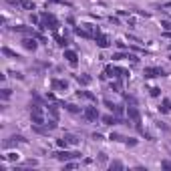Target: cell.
Here are the masks:
<instances>
[{"label":"cell","mask_w":171,"mask_h":171,"mask_svg":"<svg viewBox=\"0 0 171 171\" xmlns=\"http://www.w3.org/2000/svg\"><path fill=\"white\" fill-rule=\"evenodd\" d=\"M14 143H26V139L22 137V135H12L10 141H6V147H10V145H14Z\"/></svg>","instance_id":"cell-12"},{"label":"cell","mask_w":171,"mask_h":171,"mask_svg":"<svg viewBox=\"0 0 171 171\" xmlns=\"http://www.w3.org/2000/svg\"><path fill=\"white\" fill-rule=\"evenodd\" d=\"M77 95L83 97V99H89V101H93V103H97V97L93 93H89V91H77Z\"/></svg>","instance_id":"cell-14"},{"label":"cell","mask_w":171,"mask_h":171,"mask_svg":"<svg viewBox=\"0 0 171 171\" xmlns=\"http://www.w3.org/2000/svg\"><path fill=\"white\" fill-rule=\"evenodd\" d=\"M30 119H32V123L34 125H44V115H42V109H40V105L39 103H30Z\"/></svg>","instance_id":"cell-1"},{"label":"cell","mask_w":171,"mask_h":171,"mask_svg":"<svg viewBox=\"0 0 171 171\" xmlns=\"http://www.w3.org/2000/svg\"><path fill=\"white\" fill-rule=\"evenodd\" d=\"M44 125H46V127H49L50 131H52V129H56V127H59V125H56V119H50V121H46V123H44Z\"/></svg>","instance_id":"cell-26"},{"label":"cell","mask_w":171,"mask_h":171,"mask_svg":"<svg viewBox=\"0 0 171 171\" xmlns=\"http://www.w3.org/2000/svg\"><path fill=\"white\" fill-rule=\"evenodd\" d=\"M22 46L28 50H36V46H39V42H36V39L34 36H26V39H22Z\"/></svg>","instance_id":"cell-9"},{"label":"cell","mask_w":171,"mask_h":171,"mask_svg":"<svg viewBox=\"0 0 171 171\" xmlns=\"http://www.w3.org/2000/svg\"><path fill=\"white\" fill-rule=\"evenodd\" d=\"M169 50H171V46H169Z\"/></svg>","instance_id":"cell-42"},{"label":"cell","mask_w":171,"mask_h":171,"mask_svg":"<svg viewBox=\"0 0 171 171\" xmlns=\"http://www.w3.org/2000/svg\"><path fill=\"white\" fill-rule=\"evenodd\" d=\"M65 59L71 62L72 66H77V62H79V55H77V50H69V49H65Z\"/></svg>","instance_id":"cell-8"},{"label":"cell","mask_w":171,"mask_h":171,"mask_svg":"<svg viewBox=\"0 0 171 171\" xmlns=\"http://www.w3.org/2000/svg\"><path fill=\"white\" fill-rule=\"evenodd\" d=\"M77 81H79V85H85V87L93 83V79L89 77V75H79V77H77Z\"/></svg>","instance_id":"cell-15"},{"label":"cell","mask_w":171,"mask_h":171,"mask_svg":"<svg viewBox=\"0 0 171 171\" xmlns=\"http://www.w3.org/2000/svg\"><path fill=\"white\" fill-rule=\"evenodd\" d=\"M56 44H59L61 49H66V44H69V39H66V36H56Z\"/></svg>","instance_id":"cell-20"},{"label":"cell","mask_w":171,"mask_h":171,"mask_svg":"<svg viewBox=\"0 0 171 171\" xmlns=\"http://www.w3.org/2000/svg\"><path fill=\"white\" fill-rule=\"evenodd\" d=\"M159 111H161V113H169V111H171V101L169 99H163V101H161Z\"/></svg>","instance_id":"cell-16"},{"label":"cell","mask_w":171,"mask_h":171,"mask_svg":"<svg viewBox=\"0 0 171 171\" xmlns=\"http://www.w3.org/2000/svg\"><path fill=\"white\" fill-rule=\"evenodd\" d=\"M125 101H127L129 105H137V99H135L133 95H125Z\"/></svg>","instance_id":"cell-28"},{"label":"cell","mask_w":171,"mask_h":171,"mask_svg":"<svg viewBox=\"0 0 171 171\" xmlns=\"http://www.w3.org/2000/svg\"><path fill=\"white\" fill-rule=\"evenodd\" d=\"M93 139H97V141H101V139H103V135H101V133H93Z\"/></svg>","instance_id":"cell-38"},{"label":"cell","mask_w":171,"mask_h":171,"mask_svg":"<svg viewBox=\"0 0 171 171\" xmlns=\"http://www.w3.org/2000/svg\"><path fill=\"white\" fill-rule=\"evenodd\" d=\"M65 109L69 111V113H72V115H83V109H81V107H77V105H65Z\"/></svg>","instance_id":"cell-13"},{"label":"cell","mask_w":171,"mask_h":171,"mask_svg":"<svg viewBox=\"0 0 171 171\" xmlns=\"http://www.w3.org/2000/svg\"><path fill=\"white\" fill-rule=\"evenodd\" d=\"M2 55H6V56H12V59H20V56L14 52V50H10L8 46H2Z\"/></svg>","instance_id":"cell-18"},{"label":"cell","mask_w":171,"mask_h":171,"mask_svg":"<svg viewBox=\"0 0 171 171\" xmlns=\"http://www.w3.org/2000/svg\"><path fill=\"white\" fill-rule=\"evenodd\" d=\"M161 26L165 28V30H171V22H167V20H163V22H161Z\"/></svg>","instance_id":"cell-34"},{"label":"cell","mask_w":171,"mask_h":171,"mask_svg":"<svg viewBox=\"0 0 171 171\" xmlns=\"http://www.w3.org/2000/svg\"><path fill=\"white\" fill-rule=\"evenodd\" d=\"M111 169H123V167H125V165H123V163H121V161H111Z\"/></svg>","instance_id":"cell-25"},{"label":"cell","mask_w":171,"mask_h":171,"mask_svg":"<svg viewBox=\"0 0 171 171\" xmlns=\"http://www.w3.org/2000/svg\"><path fill=\"white\" fill-rule=\"evenodd\" d=\"M167 72L161 66H145L143 69V77L145 79H155V77H165Z\"/></svg>","instance_id":"cell-2"},{"label":"cell","mask_w":171,"mask_h":171,"mask_svg":"<svg viewBox=\"0 0 171 171\" xmlns=\"http://www.w3.org/2000/svg\"><path fill=\"white\" fill-rule=\"evenodd\" d=\"M111 141H123V143H125V137H123V135H119V133H111Z\"/></svg>","instance_id":"cell-24"},{"label":"cell","mask_w":171,"mask_h":171,"mask_svg":"<svg viewBox=\"0 0 171 171\" xmlns=\"http://www.w3.org/2000/svg\"><path fill=\"white\" fill-rule=\"evenodd\" d=\"M49 113L52 119H59V107L56 105H49Z\"/></svg>","instance_id":"cell-19"},{"label":"cell","mask_w":171,"mask_h":171,"mask_svg":"<svg viewBox=\"0 0 171 171\" xmlns=\"http://www.w3.org/2000/svg\"><path fill=\"white\" fill-rule=\"evenodd\" d=\"M32 36H34L36 40H40V42H46V39H44L42 34H39V32H32Z\"/></svg>","instance_id":"cell-30"},{"label":"cell","mask_w":171,"mask_h":171,"mask_svg":"<svg viewBox=\"0 0 171 171\" xmlns=\"http://www.w3.org/2000/svg\"><path fill=\"white\" fill-rule=\"evenodd\" d=\"M149 93H151V97H159V95H161V89L151 87V89H149Z\"/></svg>","instance_id":"cell-29"},{"label":"cell","mask_w":171,"mask_h":171,"mask_svg":"<svg viewBox=\"0 0 171 171\" xmlns=\"http://www.w3.org/2000/svg\"><path fill=\"white\" fill-rule=\"evenodd\" d=\"M52 2H61V0H52Z\"/></svg>","instance_id":"cell-40"},{"label":"cell","mask_w":171,"mask_h":171,"mask_svg":"<svg viewBox=\"0 0 171 171\" xmlns=\"http://www.w3.org/2000/svg\"><path fill=\"white\" fill-rule=\"evenodd\" d=\"M56 143H59V147H65V149H66V147H69V145H71V143H69V141H66V137H61V139H59V141H56Z\"/></svg>","instance_id":"cell-27"},{"label":"cell","mask_w":171,"mask_h":171,"mask_svg":"<svg viewBox=\"0 0 171 171\" xmlns=\"http://www.w3.org/2000/svg\"><path fill=\"white\" fill-rule=\"evenodd\" d=\"M75 32L79 34V36H83V39H95V34H91V32H87V30H83V28H75Z\"/></svg>","instance_id":"cell-17"},{"label":"cell","mask_w":171,"mask_h":171,"mask_svg":"<svg viewBox=\"0 0 171 171\" xmlns=\"http://www.w3.org/2000/svg\"><path fill=\"white\" fill-rule=\"evenodd\" d=\"M30 20H32V22H34V24H40V20H39V16H34V14H32V16H30Z\"/></svg>","instance_id":"cell-39"},{"label":"cell","mask_w":171,"mask_h":171,"mask_svg":"<svg viewBox=\"0 0 171 171\" xmlns=\"http://www.w3.org/2000/svg\"><path fill=\"white\" fill-rule=\"evenodd\" d=\"M127 117H129V121H131V123L141 125V113H139V109L135 105H129L127 107Z\"/></svg>","instance_id":"cell-3"},{"label":"cell","mask_w":171,"mask_h":171,"mask_svg":"<svg viewBox=\"0 0 171 171\" xmlns=\"http://www.w3.org/2000/svg\"><path fill=\"white\" fill-rule=\"evenodd\" d=\"M161 167H165V169H171V161H163V163H161Z\"/></svg>","instance_id":"cell-36"},{"label":"cell","mask_w":171,"mask_h":171,"mask_svg":"<svg viewBox=\"0 0 171 171\" xmlns=\"http://www.w3.org/2000/svg\"><path fill=\"white\" fill-rule=\"evenodd\" d=\"M95 40H97V46H99V49H109L111 46V40L107 39V36H103V34L95 36Z\"/></svg>","instance_id":"cell-10"},{"label":"cell","mask_w":171,"mask_h":171,"mask_svg":"<svg viewBox=\"0 0 171 171\" xmlns=\"http://www.w3.org/2000/svg\"><path fill=\"white\" fill-rule=\"evenodd\" d=\"M8 97H10V89H4V91H2V99H8Z\"/></svg>","instance_id":"cell-33"},{"label":"cell","mask_w":171,"mask_h":171,"mask_svg":"<svg viewBox=\"0 0 171 171\" xmlns=\"http://www.w3.org/2000/svg\"><path fill=\"white\" fill-rule=\"evenodd\" d=\"M157 127H159V129H163V131H169V127H167L165 123H157Z\"/></svg>","instance_id":"cell-35"},{"label":"cell","mask_w":171,"mask_h":171,"mask_svg":"<svg viewBox=\"0 0 171 171\" xmlns=\"http://www.w3.org/2000/svg\"><path fill=\"white\" fill-rule=\"evenodd\" d=\"M169 61H171V55H169Z\"/></svg>","instance_id":"cell-41"},{"label":"cell","mask_w":171,"mask_h":171,"mask_svg":"<svg viewBox=\"0 0 171 171\" xmlns=\"http://www.w3.org/2000/svg\"><path fill=\"white\" fill-rule=\"evenodd\" d=\"M50 87L55 89V91H66V87H69V85H66V81H59V79H52V81H50Z\"/></svg>","instance_id":"cell-11"},{"label":"cell","mask_w":171,"mask_h":171,"mask_svg":"<svg viewBox=\"0 0 171 171\" xmlns=\"http://www.w3.org/2000/svg\"><path fill=\"white\" fill-rule=\"evenodd\" d=\"M113 61H121V59H129V52H115V55L111 56Z\"/></svg>","instance_id":"cell-21"},{"label":"cell","mask_w":171,"mask_h":171,"mask_svg":"<svg viewBox=\"0 0 171 171\" xmlns=\"http://www.w3.org/2000/svg\"><path fill=\"white\" fill-rule=\"evenodd\" d=\"M32 99L36 101V103H42V99H40V97H39V95H36V93H32Z\"/></svg>","instance_id":"cell-37"},{"label":"cell","mask_w":171,"mask_h":171,"mask_svg":"<svg viewBox=\"0 0 171 171\" xmlns=\"http://www.w3.org/2000/svg\"><path fill=\"white\" fill-rule=\"evenodd\" d=\"M101 121L105 123V125H121V123H125L117 115H103V117H101ZM125 125H129V123H125Z\"/></svg>","instance_id":"cell-6"},{"label":"cell","mask_w":171,"mask_h":171,"mask_svg":"<svg viewBox=\"0 0 171 171\" xmlns=\"http://www.w3.org/2000/svg\"><path fill=\"white\" fill-rule=\"evenodd\" d=\"M105 77H109V79H117V77H121V69H119V66H113V65L105 66Z\"/></svg>","instance_id":"cell-7"},{"label":"cell","mask_w":171,"mask_h":171,"mask_svg":"<svg viewBox=\"0 0 171 171\" xmlns=\"http://www.w3.org/2000/svg\"><path fill=\"white\" fill-rule=\"evenodd\" d=\"M125 143L133 147V145H137V139H129V137H125Z\"/></svg>","instance_id":"cell-31"},{"label":"cell","mask_w":171,"mask_h":171,"mask_svg":"<svg viewBox=\"0 0 171 171\" xmlns=\"http://www.w3.org/2000/svg\"><path fill=\"white\" fill-rule=\"evenodd\" d=\"M83 119H87V121H97V119H101L97 107H85L83 109Z\"/></svg>","instance_id":"cell-5"},{"label":"cell","mask_w":171,"mask_h":171,"mask_svg":"<svg viewBox=\"0 0 171 171\" xmlns=\"http://www.w3.org/2000/svg\"><path fill=\"white\" fill-rule=\"evenodd\" d=\"M22 6H24L26 10H34V2L32 0H22Z\"/></svg>","instance_id":"cell-23"},{"label":"cell","mask_w":171,"mask_h":171,"mask_svg":"<svg viewBox=\"0 0 171 171\" xmlns=\"http://www.w3.org/2000/svg\"><path fill=\"white\" fill-rule=\"evenodd\" d=\"M65 137H66V141H69V143H71V145H77L79 141H81V139H79L77 135H65Z\"/></svg>","instance_id":"cell-22"},{"label":"cell","mask_w":171,"mask_h":171,"mask_svg":"<svg viewBox=\"0 0 171 171\" xmlns=\"http://www.w3.org/2000/svg\"><path fill=\"white\" fill-rule=\"evenodd\" d=\"M55 157L59 161H71V159H79L81 153L79 151H59V153H55Z\"/></svg>","instance_id":"cell-4"},{"label":"cell","mask_w":171,"mask_h":171,"mask_svg":"<svg viewBox=\"0 0 171 171\" xmlns=\"http://www.w3.org/2000/svg\"><path fill=\"white\" fill-rule=\"evenodd\" d=\"M111 89H115V91H121V83L115 81V83H111Z\"/></svg>","instance_id":"cell-32"}]
</instances>
